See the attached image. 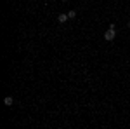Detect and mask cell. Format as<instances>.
<instances>
[{"instance_id":"cell-1","label":"cell","mask_w":130,"mask_h":129,"mask_svg":"<svg viewBox=\"0 0 130 129\" xmlns=\"http://www.w3.org/2000/svg\"><path fill=\"white\" fill-rule=\"evenodd\" d=\"M115 37H116V31L111 30V28H108V30H106V33H104V39L108 40V42H111V40H115Z\"/></svg>"},{"instance_id":"cell-2","label":"cell","mask_w":130,"mask_h":129,"mask_svg":"<svg viewBox=\"0 0 130 129\" xmlns=\"http://www.w3.org/2000/svg\"><path fill=\"white\" fill-rule=\"evenodd\" d=\"M68 19H70L68 14H59V16H57V21H59V23H66Z\"/></svg>"},{"instance_id":"cell-3","label":"cell","mask_w":130,"mask_h":129,"mask_svg":"<svg viewBox=\"0 0 130 129\" xmlns=\"http://www.w3.org/2000/svg\"><path fill=\"white\" fill-rule=\"evenodd\" d=\"M4 103H5V105H9V107H10V105L14 103V99H12V96H7V98L4 99Z\"/></svg>"},{"instance_id":"cell-4","label":"cell","mask_w":130,"mask_h":129,"mask_svg":"<svg viewBox=\"0 0 130 129\" xmlns=\"http://www.w3.org/2000/svg\"><path fill=\"white\" fill-rule=\"evenodd\" d=\"M68 18H70V19H75V18H76V12H75V10H70V12H68Z\"/></svg>"},{"instance_id":"cell-5","label":"cell","mask_w":130,"mask_h":129,"mask_svg":"<svg viewBox=\"0 0 130 129\" xmlns=\"http://www.w3.org/2000/svg\"><path fill=\"white\" fill-rule=\"evenodd\" d=\"M127 26H128V28H130V21H128V23H127Z\"/></svg>"},{"instance_id":"cell-6","label":"cell","mask_w":130,"mask_h":129,"mask_svg":"<svg viewBox=\"0 0 130 129\" xmlns=\"http://www.w3.org/2000/svg\"><path fill=\"white\" fill-rule=\"evenodd\" d=\"M61 2H66V0H61Z\"/></svg>"}]
</instances>
